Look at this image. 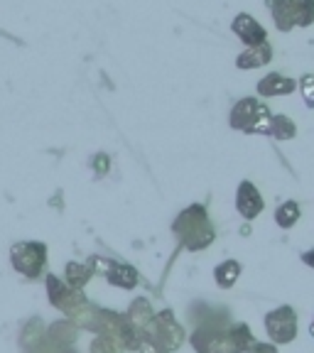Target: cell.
Returning a JSON list of instances; mask_svg holds the SVG:
<instances>
[{
  "label": "cell",
  "mask_w": 314,
  "mask_h": 353,
  "mask_svg": "<svg viewBox=\"0 0 314 353\" xmlns=\"http://www.w3.org/2000/svg\"><path fill=\"white\" fill-rule=\"evenodd\" d=\"M273 113L268 105L260 103L258 99H241L231 108V128L248 132V135H268Z\"/></svg>",
  "instance_id": "obj_3"
},
{
  "label": "cell",
  "mask_w": 314,
  "mask_h": 353,
  "mask_svg": "<svg viewBox=\"0 0 314 353\" xmlns=\"http://www.w3.org/2000/svg\"><path fill=\"white\" fill-rule=\"evenodd\" d=\"M145 336L153 339L157 346H162L167 353H172L175 348L182 346L184 341V329L179 326V321L175 319L170 309L160 312V314H155L153 321H150L148 331H145Z\"/></svg>",
  "instance_id": "obj_5"
},
{
  "label": "cell",
  "mask_w": 314,
  "mask_h": 353,
  "mask_svg": "<svg viewBox=\"0 0 314 353\" xmlns=\"http://www.w3.org/2000/svg\"><path fill=\"white\" fill-rule=\"evenodd\" d=\"M273 20L277 30L290 32L293 28H309L314 22V0H273Z\"/></svg>",
  "instance_id": "obj_4"
},
{
  "label": "cell",
  "mask_w": 314,
  "mask_h": 353,
  "mask_svg": "<svg viewBox=\"0 0 314 353\" xmlns=\"http://www.w3.org/2000/svg\"><path fill=\"white\" fill-rule=\"evenodd\" d=\"M241 263L238 260H224L221 265H216L214 270V280L219 287H224V290H228V287L236 285V280L241 277Z\"/></svg>",
  "instance_id": "obj_13"
},
{
  "label": "cell",
  "mask_w": 314,
  "mask_h": 353,
  "mask_svg": "<svg viewBox=\"0 0 314 353\" xmlns=\"http://www.w3.org/2000/svg\"><path fill=\"white\" fill-rule=\"evenodd\" d=\"M153 316H155V312H153V307H150L148 299H135L126 319H128V324H130L133 329H135V334L145 336V331H148V326H150V321H153Z\"/></svg>",
  "instance_id": "obj_10"
},
{
  "label": "cell",
  "mask_w": 314,
  "mask_h": 353,
  "mask_svg": "<svg viewBox=\"0 0 314 353\" xmlns=\"http://www.w3.org/2000/svg\"><path fill=\"white\" fill-rule=\"evenodd\" d=\"M231 30L236 32V37L241 39L246 47H260V44L268 42V32H265V28L260 25V22H255L251 15H246V12L236 15Z\"/></svg>",
  "instance_id": "obj_7"
},
{
  "label": "cell",
  "mask_w": 314,
  "mask_h": 353,
  "mask_svg": "<svg viewBox=\"0 0 314 353\" xmlns=\"http://www.w3.org/2000/svg\"><path fill=\"white\" fill-rule=\"evenodd\" d=\"M309 334H312V339H314V321L309 324Z\"/></svg>",
  "instance_id": "obj_20"
},
{
  "label": "cell",
  "mask_w": 314,
  "mask_h": 353,
  "mask_svg": "<svg viewBox=\"0 0 314 353\" xmlns=\"http://www.w3.org/2000/svg\"><path fill=\"white\" fill-rule=\"evenodd\" d=\"M69 272H72V282H74V285H84V282L88 280L86 268H77V265H72V268H69Z\"/></svg>",
  "instance_id": "obj_17"
},
{
  "label": "cell",
  "mask_w": 314,
  "mask_h": 353,
  "mask_svg": "<svg viewBox=\"0 0 314 353\" xmlns=\"http://www.w3.org/2000/svg\"><path fill=\"white\" fill-rule=\"evenodd\" d=\"M300 221V206L295 201H285V204L277 206L275 211V223L280 228H293Z\"/></svg>",
  "instance_id": "obj_15"
},
{
  "label": "cell",
  "mask_w": 314,
  "mask_h": 353,
  "mask_svg": "<svg viewBox=\"0 0 314 353\" xmlns=\"http://www.w3.org/2000/svg\"><path fill=\"white\" fill-rule=\"evenodd\" d=\"M172 233L189 253L209 248L211 243L216 241V226L204 204L187 206L172 223Z\"/></svg>",
  "instance_id": "obj_2"
},
{
  "label": "cell",
  "mask_w": 314,
  "mask_h": 353,
  "mask_svg": "<svg viewBox=\"0 0 314 353\" xmlns=\"http://www.w3.org/2000/svg\"><path fill=\"white\" fill-rule=\"evenodd\" d=\"M110 285L123 287V290H133V287L138 285V270L130 268V265H116L110 263L108 265V272H106Z\"/></svg>",
  "instance_id": "obj_12"
},
{
  "label": "cell",
  "mask_w": 314,
  "mask_h": 353,
  "mask_svg": "<svg viewBox=\"0 0 314 353\" xmlns=\"http://www.w3.org/2000/svg\"><path fill=\"white\" fill-rule=\"evenodd\" d=\"M273 59V47L271 42L260 44V47H248L246 52H241L236 59L238 69H258V66H265Z\"/></svg>",
  "instance_id": "obj_11"
},
{
  "label": "cell",
  "mask_w": 314,
  "mask_h": 353,
  "mask_svg": "<svg viewBox=\"0 0 314 353\" xmlns=\"http://www.w3.org/2000/svg\"><path fill=\"white\" fill-rule=\"evenodd\" d=\"M268 135L275 140H293L297 135V128L287 116H273L271 128H268Z\"/></svg>",
  "instance_id": "obj_14"
},
{
  "label": "cell",
  "mask_w": 314,
  "mask_h": 353,
  "mask_svg": "<svg viewBox=\"0 0 314 353\" xmlns=\"http://www.w3.org/2000/svg\"><path fill=\"white\" fill-rule=\"evenodd\" d=\"M295 91V79H287L282 74H268L258 81V94L265 99H275V96H287Z\"/></svg>",
  "instance_id": "obj_9"
},
{
  "label": "cell",
  "mask_w": 314,
  "mask_h": 353,
  "mask_svg": "<svg viewBox=\"0 0 314 353\" xmlns=\"http://www.w3.org/2000/svg\"><path fill=\"white\" fill-rule=\"evenodd\" d=\"M236 209L246 221H253L255 216H260V211L265 209V201L258 189H255V184L241 182V187L236 192Z\"/></svg>",
  "instance_id": "obj_8"
},
{
  "label": "cell",
  "mask_w": 314,
  "mask_h": 353,
  "mask_svg": "<svg viewBox=\"0 0 314 353\" xmlns=\"http://www.w3.org/2000/svg\"><path fill=\"white\" fill-rule=\"evenodd\" d=\"M194 351L197 353H246L255 343L248 324L243 321H228L224 314L204 319L192 331Z\"/></svg>",
  "instance_id": "obj_1"
},
{
  "label": "cell",
  "mask_w": 314,
  "mask_h": 353,
  "mask_svg": "<svg viewBox=\"0 0 314 353\" xmlns=\"http://www.w3.org/2000/svg\"><path fill=\"white\" fill-rule=\"evenodd\" d=\"M246 353H277V346H275V343H260V341H255Z\"/></svg>",
  "instance_id": "obj_18"
},
{
  "label": "cell",
  "mask_w": 314,
  "mask_h": 353,
  "mask_svg": "<svg viewBox=\"0 0 314 353\" xmlns=\"http://www.w3.org/2000/svg\"><path fill=\"white\" fill-rule=\"evenodd\" d=\"M302 263L309 265V268H314V248L307 250V253H302Z\"/></svg>",
  "instance_id": "obj_19"
},
{
  "label": "cell",
  "mask_w": 314,
  "mask_h": 353,
  "mask_svg": "<svg viewBox=\"0 0 314 353\" xmlns=\"http://www.w3.org/2000/svg\"><path fill=\"white\" fill-rule=\"evenodd\" d=\"M300 91H302V96H304V103H307L309 108H314V74L302 77V81H300Z\"/></svg>",
  "instance_id": "obj_16"
},
{
  "label": "cell",
  "mask_w": 314,
  "mask_h": 353,
  "mask_svg": "<svg viewBox=\"0 0 314 353\" xmlns=\"http://www.w3.org/2000/svg\"><path fill=\"white\" fill-rule=\"evenodd\" d=\"M265 331L275 343H290L297 336V314L290 304L273 309L265 314Z\"/></svg>",
  "instance_id": "obj_6"
}]
</instances>
